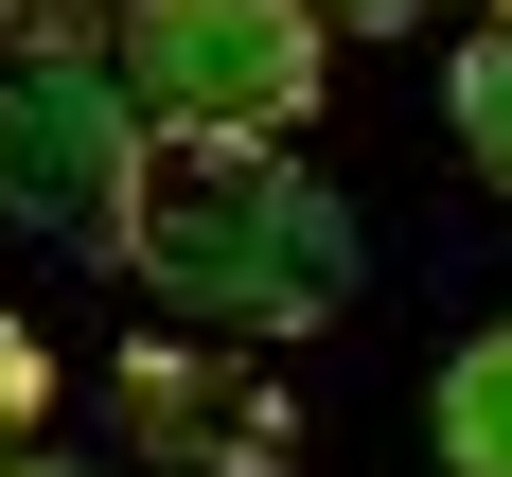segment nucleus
<instances>
[{"label":"nucleus","mask_w":512,"mask_h":477,"mask_svg":"<svg viewBox=\"0 0 512 477\" xmlns=\"http://www.w3.org/2000/svg\"><path fill=\"white\" fill-rule=\"evenodd\" d=\"M124 442L177 460V477H283L301 460V407H283L248 354H212V336H142V354H124Z\"/></svg>","instance_id":"4"},{"label":"nucleus","mask_w":512,"mask_h":477,"mask_svg":"<svg viewBox=\"0 0 512 477\" xmlns=\"http://www.w3.org/2000/svg\"><path fill=\"white\" fill-rule=\"evenodd\" d=\"M36 407H53V371H36V336H18V318H0V477L36 460Z\"/></svg>","instance_id":"7"},{"label":"nucleus","mask_w":512,"mask_h":477,"mask_svg":"<svg viewBox=\"0 0 512 477\" xmlns=\"http://www.w3.org/2000/svg\"><path fill=\"white\" fill-rule=\"evenodd\" d=\"M442 477H512V318L460 336V371H442Z\"/></svg>","instance_id":"5"},{"label":"nucleus","mask_w":512,"mask_h":477,"mask_svg":"<svg viewBox=\"0 0 512 477\" xmlns=\"http://www.w3.org/2000/svg\"><path fill=\"white\" fill-rule=\"evenodd\" d=\"M318 18L301 0H124L106 18V71H124V106L159 124V159L195 142H301L318 124Z\"/></svg>","instance_id":"2"},{"label":"nucleus","mask_w":512,"mask_h":477,"mask_svg":"<svg viewBox=\"0 0 512 477\" xmlns=\"http://www.w3.org/2000/svg\"><path fill=\"white\" fill-rule=\"evenodd\" d=\"M495 18H512V0H495Z\"/></svg>","instance_id":"11"},{"label":"nucleus","mask_w":512,"mask_h":477,"mask_svg":"<svg viewBox=\"0 0 512 477\" xmlns=\"http://www.w3.org/2000/svg\"><path fill=\"white\" fill-rule=\"evenodd\" d=\"M460 159L512 195V18H477V53H460Z\"/></svg>","instance_id":"6"},{"label":"nucleus","mask_w":512,"mask_h":477,"mask_svg":"<svg viewBox=\"0 0 512 477\" xmlns=\"http://www.w3.org/2000/svg\"><path fill=\"white\" fill-rule=\"evenodd\" d=\"M318 36H407V18H442V0H301Z\"/></svg>","instance_id":"8"},{"label":"nucleus","mask_w":512,"mask_h":477,"mask_svg":"<svg viewBox=\"0 0 512 477\" xmlns=\"http://www.w3.org/2000/svg\"><path fill=\"white\" fill-rule=\"evenodd\" d=\"M0 36H18V53H71V36H106V18H71V0H0Z\"/></svg>","instance_id":"9"},{"label":"nucleus","mask_w":512,"mask_h":477,"mask_svg":"<svg viewBox=\"0 0 512 477\" xmlns=\"http://www.w3.org/2000/svg\"><path fill=\"white\" fill-rule=\"evenodd\" d=\"M18 477H106V460H53V442H36V460H18Z\"/></svg>","instance_id":"10"},{"label":"nucleus","mask_w":512,"mask_h":477,"mask_svg":"<svg viewBox=\"0 0 512 477\" xmlns=\"http://www.w3.org/2000/svg\"><path fill=\"white\" fill-rule=\"evenodd\" d=\"M142 195H159V124L124 106V71H106V36L71 53H18L0 71V212L36 230V248H142Z\"/></svg>","instance_id":"3"},{"label":"nucleus","mask_w":512,"mask_h":477,"mask_svg":"<svg viewBox=\"0 0 512 477\" xmlns=\"http://www.w3.org/2000/svg\"><path fill=\"white\" fill-rule=\"evenodd\" d=\"M124 265L159 283L177 336L283 354V336H318V318L354 301V195H336L301 142H195V159H159Z\"/></svg>","instance_id":"1"}]
</instances>
